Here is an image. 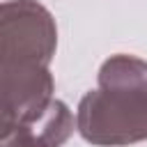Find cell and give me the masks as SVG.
<instances>
[{"mask_svg":"<svg viewBox=\"0 0 147 147\" xmlns=\"http://www.w3.org/2000/svg\"><path fill=\"white\" fill-rule=\"evenodd\" d=\"M76 129L99 147L147 140V62L133 55L108 57L99 69V87L78 103Z\"/></svg>","mask_w":147,"mask_h":147,"instance_id":"obj_1","label":"cell"},{"mask_svg":"<svg viewBox=\"0 0 147 147\" xmlns=\"http://www.w3.org/2000/svg\"><path fill=\"white\" fill-rule=\"evenodd\" d=\"M57 46L55 21L34 0H9L0 9V74L48 69Z\"/></svg>","mask_w":147,"mask_h":147,"instance_id":"obj_2","label":"cell"},{"mask_svg":"<svg viewBox=\"0 0 147 147\" xmlns=\"http://www.w3.org/2000/svg\"><path fill=\"white\" fill-rule=\"evenodd\" d=\"M74 131L69 108L53 99L51 106L28 124L0 131V147H60Z\"/></svg>","mask_w":147,"mask_h":147,"instance_id":"obj_3","label":"cell"}]
</instances>
